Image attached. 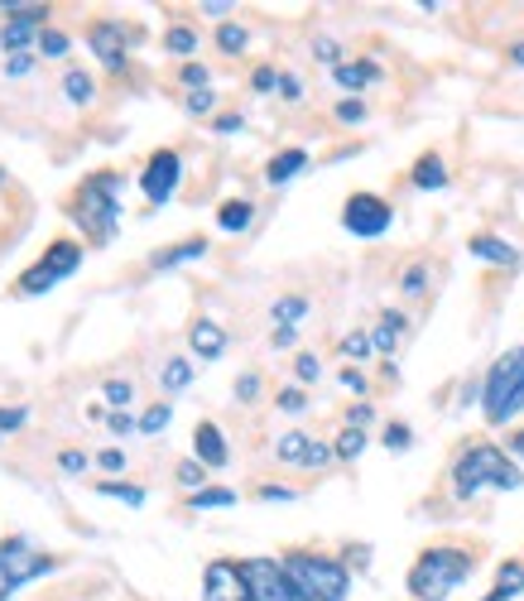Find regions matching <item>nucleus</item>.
I'll return each instance as SVG.
<instances>
[{
    "mask_svg": "<svg viewBox=\"0 0 524 601\" xmlns=\"http://www.w3.org/2000/svg\"><path fill=\"white\" fill-rule=\"evenodd\" d=\"M178 482H183L188 491H203V482H207L203 462H183V466H178Z\"/></svg>",
    "mask_w": 524,
    "mask_h": 601,
    "instance_id": "36",
    "label": "nucleus"
},
{
    "mask_svg": "<svg viewBox=\"0 0 524 601\" xmlns=\"http://www.w3.org/2000/svg\"><path fill=\"white\" fill-rule=\"evenodd\" d=\"M304 169H308V150H284V154H274V159H270L265 178H270V183H289V178H298Z\"/></svg>",
    "mask_w": 524,
    "mask_h": 601,
    "instance_id": "19",
    "label": "nucleus"
},
{
    "mask_svg": "<svg viewBox=\"0 0 524 601\" xmlns=\"http://www.w3.org/2000/svg\"><path fill=\"white\" fill-rule=\"evenodd\" d=\"M0 178H5V174H0Z\"/></svg>",
    "mask_w": 524,
    "mask_h": 601,
    "instance_id": "60",
    "label": "nucleus"
},
{
    "mask_svg": "<svg viewBox=\"0 0 524 601\" xmlns=\"http://www.w3.org/2000/svg\"><path fill=\"white\" fill-rule=\"evenodd\" d=\"M245 39H251V35H245L241 25H221V29H217V43H221L227 53H241V49H245Z\"/></svg>",
    "mask_w": 524,
    "mask_h": 601,
    "instance_id": "34",
    "label": "nucleus"
},
{
    "mask_svg": "<svg viewBox=\"0 0 524 601\" xmlns=\"http://www.w3.org/2000/svg\"><path fill=\"white\" fill-rule=\"evenodd\" d=\"M284 573H289V583H294L298 601H347V592H352L347 563L322 559V553H289Z\"/></svg>",
    "mask_w": 524,
    "mask_h": 601,
    "instance_id": "3",
    "label": "nucleus"
},
{
    "mask_svg": "<svg viewBox=\"0 0 524 601\" xmlns=\"http://www.w3.org/2000/svg\"><path fill=\"white\" fill-rule=\"evenodd\" d=\"M164 43H169V53H193L197 49V35H193V29H183V25H174Z\"/></svg>",
    "mask_w": 524,
    "mask_h": 601,
    "instance_id": "35",
    "label": "nucleus"
},
{
    "mask_svg": "<svg viewBox=\"0 0 524 601\" xmlns=\"http://www.w3.org/2000/svg\"><path fill=\"white\" fill-rule=\"evenodd\" d=\"M260 500H294L289 486H260Z\"/></svg>",
    "mask_w": 524,
    "mask_h": 601,
    "instance_id": "53",
    "label": "nucleus"
},
{
    "mask_svg": "<svg viewBox=\"0 0 524 601\" xmlns=\"http://www.w3.org/2000/svg\"><path fill=\"white\" fill-rule=\"evenodd\" d=\"M251 221H255V207L245 203V197H231V203H221V213H217L221 231H245Z\"/></svg>",
    "mask_w": 524,
    "mask_h": 601,
    "instance_id": "21",
    "label": "nucleus"
},
{
    "mask_svg": "<svg viewBox=\"0 0 524 601\" xmlns=\"http://www.w3.org/2000/svg\"><path fill=\"white\" fill-rule=\"evenodd\" d=\"M130 429H140V424H130V419L116 409V414H111V433H130Z\"/></svg>",
    "mask_w": 524,
    "mask_h": 601,
    "instance_id": "56",
    "label": "nucleus"
},
{
    "mask_svg": "<svg viewBox=\"0 0 524 601\" xmlns=\"http://www.w3.org/2000/svg\"><path fill=\"white\" fill-rule=\"evenodd\" d=\"M294 371H298V381H318V375H322V366H318V356H298V366H294Z\"/></svg>",
    "mask_w": 524,
    "mask_h": 601,
    "instance_id": "41",
    "label": "nucleus"
},
{
    "mask_svg": "<svg viewBox=\"0 0 524 601\" xmlns=\"http://www.w3.org/2000/svg\"><path fill=\"white\" fill-rule=\"evenodd\" d=\"M106 399H111L116 409H126V405H130V385H126V381H106Z\"/></svg>",
    "mask_w": 524,
    "mask_h": 601,
    "instance_id": "43",
    "label": "nucleus"
},
{
    "mask_svg": "<svg viewBox=\"0 0 524 601\" xmlns=\"http://www.w3.org/2000/svg\"><path fill=\"white\" fill-rule=\"evenodd\" d=\"M87 43H92V53L106 63V68H126V43L130 35L120 25H111V20H102V25H92V35H87Z\"/></svg>",
    "mask_w": 524,
    "mask_h": 601,
    "instance_id": "14",
    "label": "nucleus"
},
{
    "mask_svg": "<svg viewBox=\"0 0 524 601\" xmlns=\"http://www.w3.org/2000/svg\"><path fill=\"white\" fill-rule=\"evenodd\" d=\"M482 409L490 424H510L524 409V347H510L506 356H496V366L486 371V385H482Z\"/></svg>",
    "mask_w": 524,
    "mask_h": 601,
    "instance_id": "5",
    "label": "nucleus"
},
{
    "mask_svg": "<svg viewBox=\"0 0 524 601\" xmlns=\"http://www.w3.org/2000/svg\"><path fill=\"white\" fill-rule=\"evenodd\" d=\"M409 443H414V433H409V424H389V429H385V448L405 452Z\"/></svg>",
    "mask_w": 524,
    "mask_h": 601,
    "instance_id": "37",
    "label": "nucleus"
},
{
    "mask_svg": "<svg viewBox=\"0 0 524 601\" xmlns=\"http://www.w3.org/2000/svg\"><path fill=\"white\" fill-rule=\"evenodd\" d=\"M405 337V314H385L381 318V328L371 332V342H375V351H395V342Z\"/></svg>",
    "mask_w": 524,
    "mask_h": 601,
    "instance_id": "24",
    "label": "nucleus"
},
{
    "mask_svg": "<svg viewBox=\"0 0 524 601\" xmlns=\"http://www.w3.org/2000/svg\"><path fill=\"white\" fill-rule=\"evenodd\" d=\"M274 452H280V462H294V466H328L337 458V448H328V443L308 438V433H284L280 443H274Z\"/></svg>",
    "mask_w": 524,
    "mask_h": 601,
    "instance_id": "12",
    "label": "nucleus"
},
{
    "mask_svg": "<svg viewBox=\"0 0 524 601\" xmlns=\"http://www.w3.org/2000/svg\"><path fill=\"white\" fill-rule=\"evenodd\" d=\"M280 409H284V414H304V409H308L304 389H284V395H280Z\"/></svg>",
    "mask_w": 524,
    "mask_h": 601,
    "instance_id": "40",
    "label": "nucleus"
},
{
    "mask_svg": "<svg viewBox=\"0 0 524 601\" xmlns=\"http://www.w3.org/2000/svg\"><path fill=\"white\" fill-rule=\"evenodd\" d=\"M193 452H197V462L203 466H227V438H221V429L217 424H197L193 433Z\"/></svg>",
    "mask_w": 524,
    "mask_h": 601,
    "instance_id": "16",
    "label": "nucleus"
},
{
    "mask_svg": "<svg viewBox=\"0 0 524 601\" xmlns=\"http://www.w3.org/2000/svg\"><path fill=\"white\" fill-rule=\"evenodd\" d=\"M260 395V375H241L237 381V399H255Z\"/></svg>",
    "mask_w": 524,
    "mask_h": 601,
    "instance_id": "49",
    "label": "nucleus"
},
{
    "mask_svg": "<svg viewBox=\"0 0 524 601\" xmlns=\"http://www.w3.org/2000/svg\"><path fill=\"white\" fill-rule=\"evenodd\" d=\"M97 491H102V496H116V500H126V506H144V491H140V486H126V482H102Z\"/></svg>",
    "mask_w": 524,
    "mask_h": 601,
    "instance_id": "31",
    "label": "nucleus"
},
{
    "mask_svg": "<svg viewBox=\"0 0 524 601\" xmlns=\"http://www.w3.org/2000/svg\"><path fill=\"white\" fill-rule=\"evenodd\" d=\"M212 102H217L212 92H188V111H193V116H207Z\"/></svg>",
    "mask_w": 524,
    "mask_h": 601,
    "instance_id": "45",
    "label": "nucleus"
},
{
    "mask_svg": "<svg viewBox=\"0 0 524 601\" xmlns=\"http://www.w3.org/2000/svg\"><path fill=\"white\" fill-rule=\"evenodd\" d=\"M25 409H0V433H15V429H25Z\"/></svg>",
    "mask_w": 524,
    "mask_h": 601,
    "instance_id": "42",
    "label": "nucleus"
},
{
    "mask_svg": "<svg viewBox=\"0 0 524 601\" xmlns=\"http://www.w3.org/2000/svg\"><path fill=\"white\" fill-rule=\"evenodd\" d=\"M193 381V361H183V356H174L169 366H164V389H183Z\"/></svg>",
    "mask_w": 524,
    "mask_h": 601,
    "instance_id": "29",
    "label": "nucleus"
},
{
    "mask_svg": "<svg viewBox=\"0 0 524 601\" xmlns=\"http://www.w3.org/2000/svg\"><path fill=\"white\" fill-rule=\"evenodd\" d=\"M120 188L126 178L120 174H92L77 193V207H73V221L87 231L92 241H111L116 236V221H120Z\"/></svg>",
    "mask_w": 524,
    "mask_h": 601,
    "instance_id": "4",
    "label": "nucleus"
},
{
    "mask_svg": "<svg viewBox=\"0 0 524 601\" xmlns=\"http://www.w3.org/2000/svg\"><path fill=\"white\" fill-rule=\"evenodd\" d=\"M270 314H274V322H280V328H294V322L308 314V298H298V294L274 298V308H270Z\"/></svg>",
    "mask_w": 524,
    "mask_h": 601,
    "instance_id": "26",
    "label": "nucleus"
},
{
    "mask_svg": "<svg viewBox=\"0 0 524 601\" xmlns=\"http://www.w3.org/2000/svg\"><path fill=\"white\" fill-rule=\"evenodd\" d=\"M510 448H515L520 458H524V433H515V438H510Z\"/></svg>",
    "mask_w": 524,
    "mask_h": 601,
    "instance_id": "59",
    "label": "nucleus"
},
{
    "mask_svg": "<svg viewBox=\"0 0 524 601\" xmlns=\"http://www.w3.org/2000/svg\"><path fill=\"white\" fill-rule=\"evenodd\" d=\"M414 188H448V169H443L438 154H423L414 164Z\"/></svg>",
    "mask_w": 524,
    "mask_h": 601,
    "instance_id": "23",
    "label": "nucleus"
},
{
    "mask_svg": "<svg viewBox=\"0 0 524 601\" xmlns=\"http://www.w3.org/2000/svg\"><path fill=\"white\" fill-rule=\"evenodd\" d=\"M423 280H429L423 265H409V270H405V294H423Z\"/></svg>",
    "mask_w": 524,
    "mask_h": 601,
    "instance_id": "46",
    "label": "nucleus"
},
{
    "mask_svg": "<svg viewBox=\"0 0 524 601\" xmlns=\"http://www.w3.org/2000/svg\"><path fill=\"white\" fill-rule=\"evenodd\" d=\"M237 506V491H227V486H203V491H193V510H227Z\"/></svg>",
    "mask_w": 524,
    "mask_h": 601,
    "instance_id": "25",
    "label": "nucleus"
},
{
    "mask_svg": "<svg viewBox=\"0 0 524 601\" xmlns=\"http://www.w3.org/2000/svg\"><path fill=\"white\" fill-rule=\"evenodd\" d=\"M63 92H68V102H77V106H87V102H92V77H87V73H68V77H63Z\"/></svg>",
    "mask_w": 524,
    "mask_h": 601,
    "instance_id": "28",
    "label": "nucleus"
},
{
    "mask_svg": "<svg viewBox=\"0 0 524 601\" xmlns=\"http://www.w3.org/2000/svg\"><path fill=\"white\" fill-rule=\"evenodd\" d=\"M97 462H102L106 472H126V452H120V448H106V452H102V458H97Z\"/></svg>",
    "mask_w": 524,
    "mask_h": 601,
    "instance_id": "48",
    "label": "nucleus"
},
{
    "mask_svg": "<svg viewBox=\"0 0 524 601\" xmlns=\"http://www.w3.org/2000/svg\"><path fill=\"white\" fill-rule=\"evenodd\" d=\"M39 53H43V59H63V53H68V35L43 29V35H39Z\"/></svg>",
    "mask_w": 524,
    "mask_h": 601,
    "instance_id": "33",
    "label": "nucleus"
},
{
    "mask_svg": "<svg viewBox=\"0 0 524 601\" xmlns=\"http://www.w3.org/2000/svg\"><path fill=\"white\" fill-rule=\"evenodd\" d=\"M318 59H322V63H332V68H337V43H332V39H318Z\"/></svg>",
    "mask_w": 524,
    "mask_h": 601,
    "instance_id": "51",
    "label": "nucleus"
},
{
    "mask_svg": "<svg viewBox=\"0 0 524 601\" xmlns=\"http://www.w3.org/2000/svg\"><path fill=\"white\" fill-rule=\"evenodd\" d=\"M188 342H193L197 361H217V356L227 351V332H221L212 318H197V322H193V332H188Z\"/></svg>",
    "mask_w": 524,
    "mask_h": 601,
    "instance_id": "15",
    "label": "nucleus"
},
{
    "mask_svg": "<svg viewBox=\"0 0 524 601\" xmlns=\"http://www.w3.org/2000/svg\"><path fill=\"white\" fill-rule=\"evenodd\" d=\"M5 15H10V25L0 29V49L20 53V49H25V39L43 25V15H49V10H43V5H5Z\"/></svg>",
    "mask_w": 524,
    "mask_h": 601,
    "instance_id": "13",
    "label": "nucleus"
},
{
    "mask_svg": "<svg viewBox=\"0 0 524 601\" xmlns=\"http://www.w3.org/2000/svg\"><path fill=\"white\" fill-rule=\"evenodd\" d=\"M389 221H395V207H389L385 197H375V193H352L347 207H342V227H347L352 236H361V241L385 236Z\"/></svg>",
    "mask_w": 524,
    "mask_h": 601,
    "instance_id": "8",
    "label": "nucleus"
},
{
    "mask_svg": "<svg viewBox=\"0 0 524 601\" xmlns=\"http://www.w3.org/2000/svg\"><path fill=\"white\" fill-rule=\"evenodd\" d=\"M371 351H375L371 332H347V337H342V356H352V361H366Z\"/></svg>",
    "mask_w": 524,
    "mask_h": 601,
    "instance_id": "30",
    "label": "nucleus"
},
{
    "mask_svg": "<svg viewBox=\"0 0 524 601\" xmlns=\"http://www.w3.org/2000/svg\"><path fill=\"white\" fill-rule=\"evenodd\" d=\"M332 77H337V87H347V92H361V87L381 82V68H375V63H337Z\"/></svg>",
    "mask_w": 524,
    "mask_h": 601,
    "instance_id": "18",
    "label": "nucleus"
},
{
    "mask_svg": "<svg viewBox=\"0 0 524 601\" xmlns=\"http://www.w3.org/2000/svg\"><path fill=\"white\" fill-rule=\"evenodd\" d=\"M39 573H49V559L35 549L29 539H0V601H10V592L25 583H35Z\"/></svg>",
    "mask_w": 524,
    "mask_h": 601,
    "instance_id": "6",
    "label": "nucleus"
},
{
    "mask_svg": "<svg viewBox=\"0 0 524 601\" xmlns=\"http://www.w3.org/2000/svg\"><path fill=\"white\" fill-rule=\"evenodd\" d=\"M183 82L193 87V92H207V68L203 63H183Z\"/></svg>",
    "mask_w": 524,
    "mask_h": 601,
    "instance_id": "38",
    "label": "nucleus"
},
{
    "mask_svg": "<svg viewBox=\"0 0 524 601\" xmlns=\"http://www.w3.org/2000/svg\"><path fill=\"white\" fill-rule=\"evenodd\" d=\"M366 424H371V405H356L352 409V429H366Z\"/></svg>",
    "mask_w": 524,
    "mask_h": 601,
    "instance_id": "55",
    "label": "nucleus"
},
{
    "mask_svg": "<svg viewBox=\"0 0 524 601\" xmlns=\"http://www.w3.org/2000/svg\"><path fill=\"white\" fill-rule=\"evenodd\" d=\"M10 73H15V77L29 73V53H15V59H10Z\"/></svg>",
    "mask_w": 524,
    "mask_h": 601,
    "instance_id": "57",
    "label": "nucleus"
},
{
    "mask_svg": "<svg viewBox=\"0 0 524 601\" xmlns=\"http://www.w3.org/2000/svg\"><path fill=\"white\" fill-rule=\"evenodd\" d=\"M520 592H524V563H500L496 587H490L486 601H515Z\"/></svg>",
    "mask_w": 524,
    "mask_h": 601,
    "instance_id": "20",
    "label": "nucleus"
},
{
    "mask_svg": "<svg viewBox=\"0 0 524 601\" xmlns=\"http://www.w3.org/2000/svg\"><path fill=\"white\" fill-rule=\"evenodd\" d=\"M337 120H347V126H356V120H366V106L356 102V97H347V102H337Z\"/></svg>",
    "mask_w": 524,
    "mask_h": 601,
    "instance_id": "39",
    "label": "nucleus"
},
{
    "mask_svg": "<svg viewBox=\"0 0 524 601\" xmlns=\"http://www.w3.org/2000/svg\"><path fill=\"white\" fill-rule=\"evenodd\" d=\"M467 251H472L476 260H486V265H515V260H520V251L510 246V241L486 236V231H482V236H472V241H467Z\"/></svg>",
    "mask_w": 524,
    "mask_h": 601,
    "instance_id": "17",
    "label": "nucleus"
},
{
    "mask_svg": "<svg viewBox=\"0 0 524 601\" xmlns=\"http://www.w3.org/2000/svg\"><path fill=\"white\" fill-rule=\"evenodd\" d=\"M82 265V246H73V241H53L49 255L35 265V270H25V280H20V294H49L59 280H68V274Z\"/></svg>",
    "mask_w": 524,
    "mask_h": 601,
    "instance_id": "7",
    "label": "nucleus"
},
{
    "mask_svg": "<svg viewBox=\"0 0 524 601\" xmlns=\"http://www.w3.org/2000/svg\"><path fill=\"white\" fill-rule=\"evenodd\" d=\"M207 255V241H183V246H174V251H164V255H154V270H174V265H188V260H203Z\"/></svg>",
    "mask_w": 524,
    "mask_h": 601,
    "instance_id": "22",
    "label": "nucleus"
},
{
    "mask_svg": "<svg viewBox=\"0 0 524 601\" xmlns=\"http://www.w3.org/2000/svg\"><path fill=\"white\" fill-rule=\"evenodd\" d=\"M361 452H366V433L347 424V429H342V438H337V458H342V462H356Z\"/></svg>",
    "mask_w": 524,
    "mask_h": 601,
    "instance_id": "27",
    "label": "nucleus"
},
{
    "mask_svg": "<svg viewBox=\"0 0 524 601\" xmlns=\"http://www.w3.org/2000/svg\"><path fill=\"white\" fill-rule=\"evenodd\" d=\"M280 97L284 102H298V97H304V87H298L294 73H280Z\"/></svg>",
    "mask_w": 524,
    "mask_h": 601,
    "instance_id": "44",
    "label": "nucleus"
},
{
    "mask_svg": "<svg viewBox=\"0 0 524 601\" xmlns=\"http://www.w3.org/2000/svg\"><path fill=\"white\" fill-rule=\"evenodd\" d=\"M520 486H524V472L500 448H490V443L467 448L452 466V491L462 500H472L482 491H520Z\"/></svg>",
    "mask_w": 524,
    "mask_h": 601,
    "instance_id": "1",
    "label": "nucleus"
},
{
    "mask_svg": "<svg viewBox=\"0 0 524 601\" xmlns=\"http://www.w3.org/2000/svg\"><path fill=\"white\" fill-rule=\"evenodd\" d=\"M178 178H183V159H178L174 150H159V154H150V164H144L140 188H144V197H150L154 207H164L178 193Z\"/></svg>",
    "mask_w": 524,
    "mask_h": 601,
    "instance_id": "10",
    "label": "nucleus"
},
{
    "mask_svg": "<svg viewBox=\"0 0 524 601\" xmlns=\"http://www.w3.org/2000/svg\"><path fill=\"white\" fill-rule=\"evenodd\" d=\"M203 601H251V587H245L241 563H227V559L207 563V573H203Z\"/></svg>",
    "mask_w": 524,
    "mask_h": 601,
    "instance_id": "11",
    "label": "nucleus"
},
{
    "mask_svg": "<svg viewBox=\"0 0 524 601\" xmlns=\"http://www.w3.org/2000/svg\"><path fill=\"white\" fill-rule=\"evenodd\" d=\"M169 419H174V409H169V405L144 409V414H140V433H159V429H169Z\"/></svg>",
    "mask_w": 524,
    "mask_h": 601,
    "instance_id": "32",
    "label": "nucleus"
},
{
    "mask_svg": "<svg viewBox=\"0 0 524 601\" xmlns=\"http://www.w3.org/2000/svg\"><path fill=\"white\" fill-rule=\"evenodd\" d=\"M241 573H245V587H251V601H298L294 583H289V573H284V563L251 559V563H241Z\"/></svg>",
    "mask_w": 524,
    "mask_h": 601,
    "instance_id": "9",
    "label": "nucleus"
},
{
    "mask_svg": "<svg viewBox=\"0 0 524 601\" xmlns=\"http://www.w3.org/2000/svg\"><path fill=\"white\" fill-rule=\"evenodd\" d=\"M241 126H245V120H241V116H221V120H217V130H221V136H237V130H241Z\"/></svg>",
    "mask_w": 524,
    "mask_h": 601,
    "instance_id": "54",
    "label": "nucleus"
},
{
    "mask_svg": "<svg viewBox=\"0 0 524 601\" xmlns=\"http://www.w3.org/2000/svg\"><path fill=\"white\" fill-rule=\"evenodd\" d=\"M472 567H476V559L467 549H429L409 567V592L419 601H448L457 587L472 577Z\"/></svg>",
    "mask_w": 524,
    "mask_h": 601,
    "instance_id": "2",
    "label": "nucleus"
},
{
    "mask_svg": "<svg viewBox=\"0 0 524 601\" xmlns=\"http://www.w3.org/2000/svg\"><path fill=\"white\" fill-rule=\"evenodd\" d=\"M59 466H63V472H82V466H87V452H63V458H59Z\"/></svg>",
    "mask_w": 524,
    "mask_h": 601,
    "instance_id": "50",
    "label": "nucleus"
},
{
    "mask_svg": "<svg viewBox=\"0 0 524 601\" xmlns=\"http://www.w3.org/2000/svg\"><path fill=\"white\" fill-rule=\"evenodd\" d=\"M342 385H347V389H356V395H361V389H366V375H361V371H352V366H347V371H342Z\"/></svg>",
    "mask_w": 524,
    "mask_h": 601,
    "instance_id": "52",
    "label": "nucleus"
},
{
    "mask_svg": "<svg viewBox=\"0 0 524 601\" xmlns=\"http://www.w3.org/2000/svg\"><path fill=\"white\" fill-rule=\"evenodd\" d=\"M251 82H255V92H270V87H280V73H274V68H255Z\"/></svg>",
    "mask_w": 524,
    "mask_h": 601,
    "instance_id": "47",
    "label": "nucleus"
},
{
    "mask_svg": "<svg viewBox=\"0 0 524 601\" xmlns=\"http://www.w3.org/2000/svg\"><path fill=\"white\" fill-rule=\"evenodd\" d=\"M510 59H515V68H524V43H515V49H510Z\"/></svg>",
    "mask_w": 524,
    "mask_h": 601,
    "instance_id": "58",
    "label": "nucleus"
}]
</instances>
